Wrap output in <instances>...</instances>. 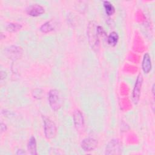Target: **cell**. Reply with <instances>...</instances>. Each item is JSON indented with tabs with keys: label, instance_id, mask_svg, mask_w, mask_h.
Segmentation results:
<instances>
[{
	"label": "cell",
	"instance_id": "3957f363",
	"mask_svg": "<svg viewBox=\"0 0 155 155\" xmlns=\"http://www.w3.org/2000/svg\"><path fill=\"white\" fill-rule=\"evenodd\" d=\"M105 154H120L122 153V145L117 139L111 140L106 146Z\"/></svg>",
	"mask_w": 155,
	"mask_h": 155
},
{
	"label": "cell",
	"instance_id": "8992f818",
	"mask_svg": "<svg viewBox=\"0 0 155 155\" xmlns=\"http://www.w3.org/2000/svg\"><path fill=\"white\" fill-rule=\"evenodd\" d=\"M97 141L95 139L88 137L82 140L81 147L85 151H91L97 147Z\"/></svg>",
	"mask_w": 155,
	"mask_h": 155
},
{
	"label": "cell",
	"instance_id": "277c9868",
	"mask_svg": "<svg viewBox=\"0 0 155 155\" xmlns=\"http://www.w3.org/2000/svg\"><path fill=\"white\" fill-rule=\"evenodd\" d=\"M44 122V133L47 139H52L55 137L57 132V128L54 123L50 119L44 117L43 118Z\"/></svg>",
	"mask_w": 155,
	"mask_h": 155
},
{
	"label": "cell",
	"instance_id": "6da1fadb",
	"mask_svg": "<svg viewBox=\"0 0 155 155\" xmlns=\"http://www.w3.org/2000/svg\"><path fill=\"white\" fill-rule=\"evenodd\" d=\"M87 33L90 44L93 49L97 50L99 48V41L97 31V26L95 25V24H94V22H91L89 24L88 26Z\"/></svg>",
	"mask_w": 155,
	"mask_h": 155
},
{
	"label": "cell",
	"instance_id": "30bf717a",
	"mask_svg": "<svg viewBox=\"0 0 155 155\" xmlns=\"http://www.w3.org/2000/svg\"><path fill=\"white\" fill-rule=\"evenodd\" d=\"M56 24H57L54 21L50 20L42 24L40 27V30L41 32L44 33L50 32L54 30V28L56 27Z\"/></svg>",
	"mask_w": 155,
	"mask_h": 155
},
{
	"label": "cell",
	"instance_id": "7c38bea8",
	"mask_svg": "<svg viewBox=\"0 0 155 155\" xmlns=\"http://www.w3.org/2000/svg\"><path fill=\"white\" fill-rule=\"evenodd\" d=\"M105 12L108 16L113 15L115 12V8L113 4L108 1H105L103 2Z\"/></svg>",
	"mask_w": 155,
	"mask_h": 155
},
{
	"label": "cell",
	"instance_id": "9a60e30c",
	"mask_svg": "<svg viewBox=\"0 0 155 155\" xmlns=\"http://www.w3.org/2000/svg\"><path fill=\"white\" fill-rule=\"evenodd\" d=\"M25 154V152L22 150H18L16 152V154Z\"/></svg>",
	"mask_w": 155,
	"mask_h": 155
},
{
	"label": "cell",
	"instance_id": "9c48e42d",
	"mask_svg": "<svg viewBox=\"0 0 155 155\" xmlns=\"http://www.w3.org/2000/svg\"><path fill=\"white\" fill-rule=\"evenodd\" d=\"M73 120L74 125L77 129H80L84 126V118L82 113L79 110H76L73 114Z\"/></svg>",
	"mask_w": 155,
	"mask_h": 155
},
{
	"label": "cell",
	"instance_id": "8fae6325",
	"mask_svg": "<svg viewBox=\"0 0 155 155\" xmlns=\"http://www.w3.org/2000/svg\"><path fill=\"white\" fill-rule=\"evenodd\" d=\"M27 150L28 153L31 155H36V141L35 137L31 136L28 140L27 143Z\"/></svg>",
	"mask_w": 155,
	"mask_h": 155
},
{
	"label": "cell",
	"instance_id": "5bb4252c",
	"mask_svg": "<svg viewBox=\"0 0 155 155\" xmlns=\"http://www.w3.org/2000/svg\"><path fill=\"white\" fill-rule=\"evenodd\" d=\"M22 28V25L18 23H10L6 27V30L10 32H15Z\"/></svg>",
	"mask_w": 155,
	"mask_h": 155
},
{
	"label": "cell",
	"instance_id": "ba28073f",
	"mask_svg": "<svg viewBox=\"0 0 155 155\" xmlns=\"http://www.w3.org/2000/svg\"><path fill=\"white\" fill-rule=\"evenodd\" d=\"M142 70L145 73H148L152 68L151 65V61L150 56L148 53H145L143 55L142 63Z\"/></svg>",
	"mask_w": 155,
	"mask_h": 155
},
{
	"label": "cell",
	"instance_id": "2e32d148",
	"mask_svg": "<svg viewBox=\"0 0 155 155\" xmlns=\"http://www.w3.org/2000/svg\"><path fill=\"white\" fill-rule=\"evenodd\" d=\"M154 85H153V88H152V93H153V95H154Z\"/></svg>",
	"mask_w": 155,
	"mask_h": 155
},
{
	"label": "cell",
	"instance_id": "4fadbf2b",
	"mask_svg": "<svg viewBox=\"0 0 155 155\" xmlns=\"http://www.w3.org/2000/svg\"><path fill=\"white\" fill-rule=\"evenodd\" d=\"M119 41V36L115 31L111 32L107 38V42L111 46H115Z\"/></svg>",
	"mask_w": 155,
	"mask_h": 155
},
{
	"label": "cell",
	"instance_id": "7a4b0ae2",
	"mask_svg": "<svg viewBox=\"0 0 155 155\" xmlns=\"http://www.w3.org/2000/svg\"><path fill=\"white\" fill-rule=\"evenodd\" d=\"M48 102L50 107L54 111L58 110L62 105V99L59 91L56 89H52L48 93Z\"/></svg>",
	"mask_w": 155,
	"mask_h": 155
},
{
	"label": "cell",
	"instance_id": "52a82bcc",
	"mask_svg": "<svg viewBox=\"0 0 155 155\" xmlns=\"http://www.w3.org/2000/svg\"><path fill=\"white\" fill-rule=\"evenodd\" d=\"M26 12L31 16L36 17L44 14L45 12V9L41 5L33 4L27 8Z\"/></svg>",
	"mask_w": 155,
	"mask_h": 155
},
{
	"label": "cell",
	"instance_id": "5b68a950",
	"mask_svg": "<svg viewBox=\"0 0 155 155\" xmlns=\"http://www.w3.org/2000/svg\"><path fill=\"white\" fill-rule=\"evenodd\" d=\"M142 82H143V77H142V75L140 73L137 77L134 87L133 89V99L135 104H137L139 100Z\"/></svg>",
	"mask_w": 155,
	"mask_h": 155
}]
</instances>
